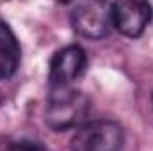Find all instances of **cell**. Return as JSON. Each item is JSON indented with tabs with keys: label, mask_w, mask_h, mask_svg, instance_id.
Wrapping results in <instances>:
<instances>
[{
	"label": "cell",
	"mask_w": 153,
	"mask_h": 151,
	"mask_svg": "<svg viewBox=\"0 0 153 151\" xmlns=\"http://www.w3.org/2000/svg\"><path fill=\"white\" fill-rule=\"evenodd\" d=\"M123 146V128L114 121H91L80 124L71 148L78 151H114Z\"/></svg>",
	"instance_id": "3957f363"
},
{
	"label": "cell",
	"mask_w": 153,
	"mask_h": 151,
	"mask_svg": "<svg viewBox=\"0 0 153 151\" xmlns=\"http://www.w3.org/2000/svg\"><path fill=\"white\" fill-rule=\"evenodd\" d=\"M152 101H153V96H152Z\"/></svg>",
	"instance_id": "ba28073f"
},
{
	"label": "cell",
	"mask_w": 153,
	"mask_h": 151,
	"mask_svg": "<svg viewBox=\"0 0 153 151\" xmlns=\"http://www.w3.org/2000/svg\"><path fill=\"white\" fill-rule=\"evenodd\" d=\"M70 18L73 30L85 39L105 38L114 25L109 0H78Z\"/></svg>",
	"instance_id": "7a4b0ae2"
},
{
	"label": "cell",
	"mask_w": 153,
	"mask_h": 151,
	"mask_svg": "<svg viewBox=\"0 0 153 151\" xmlns=\"http://www.w3.org/2000/svg\"><path fill=\"white\" fill-rule=\"evenodd\" d=\"M89 109V100L71 89L70 85L52 87V93L46 101L45 119L46 124L53 130H68L71 126H78Z\"/></svg>",
	"instance_id": "6da1fadb"
},
{
	"label": "cell",
	"mask_w": 153,
	"mask_h": 151,
	"mask_svg": "<svg viewBox=\"0 0 153 151\" xmlns=\"http://www.w3.org/2000/svg\"><path fill=\"white\" fill-rule=\"evenodd\" d=\"M57 2H61V4H68V2H71V0H57Z\"/></svg>",
	"instance_id": "52a82bcc"
},
{
	"label": "cell",
	"mask_w": 153,
	"mask_h": 151,
	"mask_svg": "<svg viewBox=\"0 0 153 151\" xmlns=\"http://www.w3.org/2000/svg\"><path fill=\"white\" fill-rule=\"evenodd\" d=\"M85 52L78 44H68L55 52V55L50 61V85L61 87V85H71L78 80L85 70Z\"/></svg>",
	"instance_id": "5b68a950"
},
{
	"label": "cell",
	"mask_w": 153,
	"mask_h": 151,
	"mask_svg": "<svg viewBox=\"0 0 153 151\" xmlns=\"http://www.w3.org/2000/svg\"><path fill=\"white\" fill-rule=\"evenodd\" d=\"M152 7L148 0H116L112 4L114 27L126 38H139L148 27Z\"/></svg>",
	"instance_id": "277c9868"
},
{
	"label": "cell",
	"mask_w": 153,
	"mask_h": 151,
	"mask_svg": "<svg viewBox=\"0 0 153 151\" xmlns=\"http://www.w3.org/2000/svg\"><path fill=\"white\" fill-rule=\"evenodd\" d=\"M20 43L13 29L0 21V80L11 78L20 66Z\"/></svg>",
	"instance_id": "8992f818"
}]
</instances>
